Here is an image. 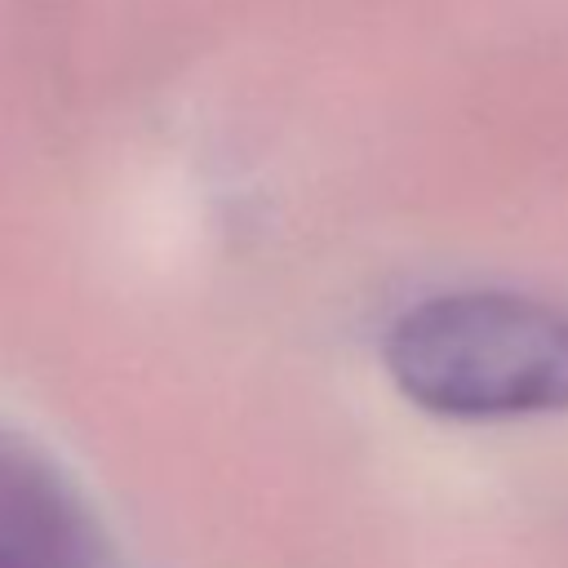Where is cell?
I'll return each mask as SVG.
<instances>
[{
  "label": "cell",
  "instance_id": "obj_1",
  "mask_svg": "<svg viewBox=\"0 0 568 568\" xmlns=\"http://www.w3.org/2000/svg\"><path fill=\"white\" fill-rule=\"evenodd\" d=\"M386 373L404 399L453 422L568 408V315L519 293H439L386 333Z\"/></svg>",
  "mask_w": 568,
  "mask_h": 568
},
{
  "label": "cell",
  "instance_id": "obj_3",
  "mask_svg": "<svg viewBox=\"0 0 568 568\" xmlns=\"http://www.w3.org/2000/svg\"><path fill=\"white\" fill-rule=\"evenodd\" d=\"M0 568H40L31 555H22L18 546H9L4 537H0Z\"/></svg>",
  "mask_w": 568,
  "mask_h": 568
},
{
  "label": "cell",
  "instance_id": "obj_2",
  "mask_svg": "<svg viewBox=\"0 0 568 568\" xmlns=\"http://www.w3.org/2000/svg\"><path fill=\"white\" fill-rule=\"evenodd\" d=\"M0 537L40 568H84L89 528L58 475L0 439Z\"/></svg>",
  "mask_w": 568,
  "mask_h": 568
}]
</instances>
